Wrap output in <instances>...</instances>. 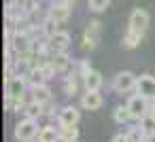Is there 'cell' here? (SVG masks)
I'll return each mask as SVG.
<instances>
[{
  "mask_svg": "<svg viewBox=\"0 0 155 142\" xmlns=\"http://www.w3.org/2000/svg\"><path fill=\"white\" fill-rule=\"evenodd\" d=\"M38 121L34 119H19L15 123V129H13V136L17 142H32L34 138H38Z\"/></svg>",
  "mask_w": 155,
  "mask_h": 142,
  "instance_id": "1",
  "label": "cell"
},
{
  "mask_svg": "<svg viewBox=\"0 0 155 142\" xmlns=\"http://www.w3.org/2000/svg\"><path fill=\"white\" fill-rule=\"evenodd\" d=\"M136 83H138V76L130 70H123V72H117L115 79H113V89L115 93H132L136 91Z\"/></svg>",
  "mask_w": 155,
  "mask_h": 142,
  "instance_id": "2",
  "label": "cell"
},
{
  "mask_svg": "<svg viewBox=\"0 0 155 142\" xmlns=\"http://www.w3.org/2000/svg\"><path fill=\"white\" fill-rule=\"evenodd\" d=\"M127 108H130V115H132V119H142L147 112H151V100H147L144 95H140V93H134V95H130V100H127Z\"/></svg>",
  "mask_w": 155,
  "mask_h": 142,
  "instance_id": "3",
  "label": "cell"
},
{
  "mask_svg": "<svg viewBox=\"0 0 155 142\" xmlns=\"http://www.w3.org/2000/svg\"><path fill=\"white\" fill-rule=\"evenodd\" d=\"M100 32H102V24L98 19H91L85 28V34H83V49L85 51H94L100 43Z\"/></svg>",
  "mask_w": 155,
  "mask_h": 142,
  "instance_id": "4",
  "label": "cell"
},
{
  "mask_svg": "<svg viewBox=\"0 0 155 142\" xmlns=\"http://www.w3.org/2000/svg\"><path fill=\"white\" fill-rule=\"evenodd\" d=\"M149 28V13L144 9H134L130 13V21H127V30L132 32H138V34H144Z\"/></svg>",
  "mask_w": 155,
  "mask_h": 142,
  "instance_id": "5",
  "label": "cell"
},
{
  "mask_svg": "<svg viewBox=\"0 0 155 142\" xmlns=\"http://www.w3.org/2000/svg\"><path fill=\"white\" fill-rule=\"evenodd\" d=\"M47 47H49V53H66L68 47H70V34L60 30L58 34H53L51 38H47Z\"/></svg>",
  "mask_w": 155,
  "mask_h": 142,
  "instance_id": "6",
  "label": "cell"
},
{
  "mask_svg": "<svg viewBox=\"0 0 155 142\" xmlns=\"http://www.w3.org/2000/svg\"><path fill=\"white\" fill-rule=\"evenodd\" d=\"M79 119H81V110L72 104L62 106L58 110V125H77Z\"/></svg>",
  "mask_w": 155,
  "mask_h": 142,
  "instance_id": "7",
  "label": "cell"
},
{
  "mask_svg": "<svg viewBox=\"0 0 155 142\" xmlns=\"http://www.w3.org/2000/svg\"><path fill=\"white\" fill-rule=\"evenodd\" d=\"M9 47H11L17 55H24V53H28V51L34 49V40H32L28 34H24V32H15V36H13V40H11Z\"/></svg>",
  "mask_w": 155,
  "mask_h": 142,
  "instance_id": "8",
  "label": "cell"
},
{
  "mask_svg": "<svg viewBox=\"0 0 155 142\" xmlns=\"http://www.w3.org/2000/svg\"><path fill=\"white\" fill-rule=\"evenodd\" d=\"M5 89H7V93L9 95H13V98H26V91L30 89L28 87V81L24 79V76H13L9 83H5Z\"/></svg>",
  "mask_w": 155,
  "mask_h": 142,
  "instance_id": "9",
  "label": "cell"
},
{
  "mask_svg": "<svg viewBox=\"0 0 155 142\" xmlns=\"http://www.w3.org/2000/svg\"><path fill=\"white\" fill-rule=\"evenodd\" d=\"M136 93L144 95L147 100H153V98H155V76H151V74H140V76H138V83H136Z\"/></svg>",
  "mask_w": 155,
  "mask_h": 142,
  "instance_id": "10",
  "label": "cell"
},
{
  "mask_svg": "<svg viewBox=\"0 0 155 142\" xmlns=\"http://www.w3.org/2000/svg\"><path fill=\"white\" fill-rule=\"evenodd\" d=\"M70 13H72V7H70V5H64V2H53V5L49 7V11H47V15H49L51 19H55L58 24L68 21V19H70Z\"/></svg>",
  "mask_w": 155,
  "mask_h": 142,
  "instance_id": "11",
  "label": "cell"
},
{
  "mask_svg": "<svg viewBox=\"0 0 155 142\" xmlns=\"http://www.w3.org/2000/svg\"><path fill=\"white\" fill-rule=\"evenodd\" d=\"M104 104V98L100 91H85L81 95V108L83 110H100Z\"/></svg>",
  "mask_w": 155,
  "mask_h": 142,
  "instance_id": "12",
  "label": "cell"
},
{
  "mask_svg": "<svg viewBox=\"0 0 155 142\" xmlns=\"http://www.w3.org/2000/svg\"><path fill=\"white\" fill-rule=\"evenodd\" d=\"M32 91V100L34 102H38V104H49V102H53V95H51V89H49V85L45 83V85H38V87H34V89H30Z\"/></svg>",
  "mask_w": 155,
  "mask_h": 142,
  "instance_id": "13",
  "label": "cell"
},
{
  "mask_svg": "<svg viewBox=\"0 0 155 142\" xmlns=\"http://www.w3.org/2000/svg\"><path fill=\"white\" fill-rule=\"evenodd\" d=\"M38 142H60V127L47 123L38 131Z\"/></svg>",
  "mask_w": 155,
  "mask_h": 142,
  "instance_id": "14",
  "label": "cell"
},
{
  "mask_svg": "<svg viewBox=\"0 0 155 142\" xmlns=\"http://www.w3.org/2000/svg\"><path fill=\"white\" fill-rule=\"evenodd\" d=\"M49 62H51V66L55 68L58 74H64V72H68V68H70V57H68L66 53H53V55L49 57Z\"/></svg>",
  "mask_w": 155,
  "mask_h": 142,
  "instance_id": "15",
  "label": "cell"
},
{
  "mask_svg": "<svg viewBox=\"0 0 155 142\" xmlns=\"http://www.w3.org/2000/svg\"><path fill=\"white\" fill-rule=\"evenodd\" d=\"M102 83H104V79H102V74H100L98 70H91V72L83 79V87H85V91H100Z\"/></svg>",
  "mask_w": 155,
  "mask_h": 142,
  "instance_id": "16",
  "label": "cell"
},
{
  "mask_svg": "<svg viewBox=\"0 0 155 142\" xmlns=\"http://www.w3.org/2000/svg\"><path fill=\"white\" fill-rule=\"evenodd\" d=\"M24 117H26V119L38 121L41 117H45V106L38 104V102H34V100H30V102L26 104V108H24Z\"/></svg>",
  "mask_w": 155,
  "mask_h": 142,
  "instance_id": "17",
  "label": "cell"
},
{
  "mask_svg": "<svg viewBox=\"0 0 155 142\" xmlns=\"http://www.w3.org/2000/svg\"><path fill=\"white\" fill-rule=\"evenodd\" d=\"M58 127H60V142H79L77 125H58Z\"/></svg>",
  "mask_w": 155,
  "mask_h": 142,
  "instance_id": "18",
  "label": "cell"
},
{
  "mask_svg": "<svg viewBox=\"0 0 155 142\" xmlns=\"http://www.w3.org/2000/svg\"><path fill=\"white\" fill-rule=\"evenodd\" d=\"M26 81H28V87L30 89H34V87H38V85H45L47 83V79H45V74H43V70L38 68V66H34L30 72H28V76H24Z\"/></svg>",
  "mask_w": 155,
  "mask_h": 142,
  "instance_id": "19",
  "label": "cell"
},
{
  "mask_svg": "<svg viewBox=\"0 0 155 142\" xmlns=\"http://www.w3.org/2000/svg\"><path fill=\"white\" fill-rule=\"evenodd\" d=\"M62 87H64V93L66 95H74L79 91V74L72 72V74H66L64 81H62Z\"/></svg>",
  "mask_w": 155,
  "mask_h": 142,
  "instance_id": "20",
  "label": "cell"
},
{
  "mask_svg": "<svg viewBox=\"0 0 155 142\" xmlns=\"http://www.w3.org/2000/svg\"><path fill=\"white\" fill-rule=\"evenodd\" d=\"M140 40H142V34L127 30V32H125V36H123V40H121V47H123L125 51H132V49H136V47L140 45Z\"/></svg>",
  "mask_w": 155,
  "mask_h": 142,
  "instance_id": "21",
  "label": "cell"
},
{
  "mask_svg": "<svg viewBox=\"0 0 155 142\" xmlns=\"http://www.w3.org/2000/svg\"><path fill=\"white\" fill-rule=\"evenodd\" d=\"M58 26H60V24H58L55 19H51L49 15L41 21V28H43V36H45V40H47V38H51L53 34H58V32H60V28H58Z\"/></svg>",
  "mask_w": 155,
  "mask_h": 142,
  "instance_id": "22",
  "label": "cell"
},
{
  "mask_svg": "<svg viewBox=\"0 0 155 142\" xmlns=\"http://www.w3.org/2000/svg\"><path fill=\"white\" fill-rule=\"evenodd\" d=\"M130 119H132V115H130L127 104H121V106H117V108L113 110V121H115L117 125H125Z\"/></svg>",
  "mask_w": 155,
  "mask_h": 142,
  "instance_id": "23",
  "label": "cell"
},
{
  "mask_svg": "<svg viewBox=\"0 0 155 142\" xmlns=\"http://www.w3.org/2000/svg\"><path fill=\"white\" fill-rule=\"evenodd\" d=\"M138 127L142 129V134H144V136L155 134V115H153V112H147V115L138 121Z\"/></svg>",
  "mask_w": 155,
  "mask_h": 142,
  "instance_id": "24",
  "label": "cell"
},
{
  "mask_svg": "<svg viewBox=\"0 0 155 142\" xmlns=\"http://www.w3.org/2000/svg\"><path fill=\"white\" fill-rule=\"evenodd\" d=\"M89 11H94V13H102V11H106L108 7H110V0H89Z\"/></svg>",
  "mask_w": 155,
  "mask_h": 142,
  "instance_id": "25",
  "label": "cell"
},
{
  "mask_svg": "<svg viewBox=\"0 0 155 142\" xmlns=\"http://www.w3.org/2000/svg\"><path fill=\"white\" fill-rule=\"evenodd\" d=\"M91 70H94V68L89 66V62H87V60H81V62L77 64V74H79V79H81V81H83Z\"/></svg>",
  "mask_w": 155,
  "mask_h": 142,
  "instance_id": "26",
  "label": "cell"
},
{
  "mask_svg": "<svg viewBox=\"0 0 155 142\" xmlns=\"http://www.w3.org/2000/svg\"><path fill=\"white\" fill-rule=\"evenodd\" d=\"M5 110L7 112H15L17 110V98H13V95H5Z\"/></svg>",
  "mask_w": 155,
  "mask_h": 142,
  "instance_id": "27",
  "label": "cell"
},
{
  "mask_svg": "<svg viewBox=\"0 0 155 142\" xmlns=\"http://www.w3.org/2000/svg\"><path fill=\"white\" fill-rule=\"evenodd\" d=\"M113 142H132V140H130L127 131H119L117 136H113Z\"/></svg>",
  "mask_w": 155,
  "mask_h": 142,
  "instance_id": "28",
  "label": "cell"
},
{
  "mask_svg": "<svg viewBox=\"0 0 155 142\" xmlns=\"http://www.w3.org/2000/svg\"><path fill=\"white\" fill-rule=\"evenodd\" d=\"M142 142H155V134H149V136H144V140Z\"/></svg>",
  "mask_w": 155,
  "mask_h": 142,
  "instance_id": "29",
  "label": "cell"
},
{
  "mask_svg": "<svg viewBox=\"0 0 155 142\" xmlns=\"http://www.w3.org/2000/svg\"><path fill=\"white\" fill-rule=\"evenodd\" d=\"M53 2H64V5H70V7H72L77 0H53Z\"/></svg>",
  "mask_w": 155,
  "mask_h": 142,
  "instance_id": "30",
  "label": "cell"
},
{
  "mask_svg": "<svg viewBox=\"0 0 155 142\" xmlns=\"http://www.w3.org/2000/svg\"><path fill=\"white\" fill-rule=\"evenodd\" d=\"M151 112H153V115H155V98H153V100H151Z\"/></svg>",
  "mask_w": 155,
  "mask_h": 142,
  "instance_id": "31",
  "label": "cell"
},
{
  "mask_svg": "<svg viewBox=\"0 0 155 142\" xmlns=\"http://www.w3.org/2000/svg\"><path fill=\"white\" fill-rule=\"evenodd\" d=\"M34 2H41V0H34Z\"/></svg>",
  "mask_w": 155,
  "mask_h": 142,
  "instance_id": "32",
  "label": "cell"
}]
</instances>
